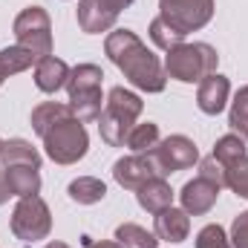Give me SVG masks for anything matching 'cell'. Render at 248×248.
<instances>
[{
  "mask_svg": "<svg viewBox=\"0 0 248 248\" xmlns=\"http://www.w3.org/2000/svg\"><path fill=\"white\" fill-rule=\"evenodd\" d=\"M101 81H104V72L101 66L95 63H78L75 69H69V81H66V90H69V113L78 119V122H95L101 116Z\"/></svg>",
  "mask_w": 248,
  "mask_h": 248,
  "instance_id": "3",
  "label": "cell"
},
{
  "mask_svg": "<svg viewBox=\"0 0 248 248\" xmlns=\"http://www.w3.org/2000/svg\"><path fill=\"white\" fill-rule=\"evenodd\" d=\"M231 127L248 141V87H243L231 101Z\"/></svg>",
  "mask_w": 248,
  "mask_h": 248,
  "instance_id": "27",
  "label": "cell"
},
{
  "mask_svg": "<svg viewBox=\"0 0 248 248\" xmlns=\"http://www.w3.org/2000/svg\"><path fill=\"white\" fill-rule=\"evenodd\" d=\"M225 187H231L237 196L248 199V156L225 168Z\"/></svg>",
  "mask_w": 248,
  "mask_h": 248,
  "instance_id": "26",
  "label": "cell"
},
{
  "mask_svg": "<svg viewBox=\"0 0 248 248\" xmlns=\"http://www.w3.org/2000/svg\"><path fill=\"white\" fill-rule=\"evenodd\" d=\"M156 237L165 240V243H182L187 240V231H190V219H187V211L182 208H165L156 214Z\"/></svg>",
  "mask_w": 248,
  "mask_h": 248,
  "instance_id": "13",
  "label": "cell"
},
{
  "mask_svg": "<svg viewBox=\"0 0 248 248\" xmlns=\"http://www.w3.org/2000/svg\"><path fill=\"white\" fill-rule=\"evenodd\" d=\"M9 196H12V190H9V185H6V173H3V168H0V205H3Z\"/></svg>",
  "mask_w": 248,
  "mask_h": 248,
  "instance_id": "32",
  "label": "cell"
},
{
  "mask_svg": "<svg viewBox=\"0 0 248 248\" xmlns=\"http://www.w3.org/2000/svg\"><path fill=\"white\" fill-rule=\"evenodd\" d=\"M41 139H44L46 156H49L55 165H75L78 159L87 156V147H90L84 122H78L75 116H66V119L58 122L52 130H46Z\"/></svg>",
  "mask_w": 248,
  "mask_h": 248,
  "instance_id": "5",
  "label": "cell"
},
{
  "mask_svg": "<svg viewBox=\"0 0 248 248\" xmlns=\"http://www.w3.org/2000/svg\"><path fill=\"white\" fill-rule=\"evenodd\" d=\"M219 55L214 46L208 44H179L173 49H168L165 58V72L182 84H199L202 78L217 72Z\"/></svg>",
  "mask_w": 248,
  "mask_h": 248,
  "instance_id": "4",
  "label": "cell"
},
{
  "mask_svg": "<svg viewBox=\"0 0 248 248\" xmlns=\"http://www.w3.org/2000/svg\"><path fill=\"white\" fill-rule=\"evenodd\" d=\"M41 168H26V165H17V168H3L6 173V185L12 190V196H35L41 190Z\"/></svg>",
  "mask_w": 248,
  "mask_h": 248,
  "instance_id": "18",
  "label": "cell"
},
{
  "mask_svg": "<svg viewBox=\"0 0 248 248\" xmlns=\"http://www.w3.org/2000/svg\"><path fill=\"white\" fill-rule=\"evenodd\" d=\"M196 248H234L222 225H205L196 237Z\"/></svg>",
  "mask_w": 248,
  "mask_h": 248,
  "instance_id": "28",
  "label": "cell"
},
{
  "mask_svg": "<svg viewBox=\"0 0 248 248\" xmlns=\"http://www.w3.org/2000/svg\"><path fill=\"white\" fill-rule=\"evenodd\" d=\"M211 156L228 168V165H234V162H240V159L246 156V139H243V136H237V133L222 136V139L214 144V153H211Z\"/></svg>",
  "mask_w": 248,
  "mask_h": 248,
  "instance_id": "24",
  "label": "cell"
},
{
  "mask_svg": "<svg viewBox=\"0 0 248 248\" xmlns=\"http://www.w3.org/2000/svg\"><path fill=\"white\" fill-rule=\"evenodd\" d=\"M17 165H26V168H41V156L38 150L23 141V139H9L0 144V168H17Z\"/></svg>",
  "mask_w": 248,
  "mask_h": 248,
  "instance_id": "17",
  "label": "cell"
},
{
  "mask_svg": "<svg viewBox=\"0 0 248 248\" xmlns=\"http://www.w3.org/2000/svg\"><path fill=\"white\" fill-rule=\"evenodd\" d=\"M69 81V66L55 58V55H46L35 63V84L41 93H58L61 87H66Z\"/></svg>",
  "mask_w": 248,
  "mask_h": 248,
  "instance_id": "15",
  "label": "cell"
},
{
  "mask_svg": "<svg viewBox=\"0 0 248 248\" xmlns=\"http://www.w3.org/2000/svg\"><path fill=\"white\" fill-rule=\"evenodd\" d=\"M98 3H101L104 9H110L113 15H119V12H122V9H127V6H130L133 0H98Z\"/></svg>",
  "mask_w": 248,
  "mask_h": 248,
  "instance_id": "31",
  "label": "cell"
},
{
  "mask_svg": "<svg viewBox=\"0 0 248 248\" xmlns=\"http://www.w3.org/2000/svg\"><path fill=\"white\" fill-rule=\"evenodd\" d=\"M228 240H231V246L234 248H248V211L234 219V225H231V237H228Z\"/></svg>",
  "mask_w": 248,
  "mask_h": 248,
  "instance_id": "30",
  "label": "cell"
},
{
  "mask_svg": "<svg viewBox=\"0 0 248 248\" xmlns=\"http://www.w3.org/2000/svg\"><path fill=\"white\" fill-rule=\"evenodd\" d=\"M150 38H153V44L159 46V49H173V46H179V44H185V35L179 32V29H173L168 20H162V17H153V23H150Z\"/></svg>",
  "mask_w": 248,
  "mask_h": 248,
  "instance_id": "25",
  "label": "cell"
},
{
  "mask_svg": "<svg viewBox=\"0 0 248 248\" xmlns=\"http://www.w3.org/2000/svg\"><path fill=\"white\" fill-rule=\"evenodd\" d=\"M159 17L187 35L214 17V0H159Z\"/></svg>",
  "mask_w": 248,
  "mask_h": 248,
  "instance_id": "8",
  "label": "cell"
},
{
  "mask_svg": "<svg viewBox=\"0 0 248 248\" xmlns=\"http://www.w3.org/2000/svg\"><path fill=\"white\" fill-rule=\"evenodd\" d=\"M0 144H3V141H0Z\"/></svg>",
  "mask_w": 248,
  "mask_h": 248,
  "instance_id": "35",
  "label": "cell"
},
{
  "mask_svg": "<svg viewBox=\"0 0 248 248\" xmlns=\"http://www.w3.org/2000/svg\"><path fill=\"white\" fill-rule=\"evenodd\" d=\"M104 52L107 58L116 63L119 69L124 72V78L144 90V93H162L165 84H168V72L165 66L159 63V58L139 41L136 32L130 29H116L107 35L104 41Z\"/></svg>",
  "mask_w": 248,
  "mask_h": 248,
  "instance_id": "1",
  "label": "cell"
},
{
  "mask_svg": "<svg viewBox=\"0 0 248 248\" xmlns=\"http://www.w3.org/2000/svg\"><path fill=\"white\" fill-rule=\"evenodd\" d=\"M116 17L110 9H104L98 0H81L78 3V26L87 32V35H98V32H107L116 26Z\"/></svg>",
  "mask_w": 248,
  "mask_h": 248,
  "instance_id": "16",
  "label": "cell"
},
{
  "mask_svg": "<svg viewBox=\"0 0 248 248\" xmlns=\"http://www.w3.org/2000/svg\"><path fill=\"white\" fill-rule=\"evenodd\" d=\"M156 144H159V124H153V122L136 124L130 130V136H127V147L133 153H150Z\"/></svg>",
  "mask_w": 248,
  "mask_h": 248,
  "instance_id": "23",
  "label": "cell"
},
{
  "mask_svg": "<svg viewBox=\"0 0 248 248\" xmlns=\"http://www.w3.org/2000/svg\"><path fill=\"white\" fill-rule=\"evenodd\" d=\"M32 63H38V58L29 49H23V46H6V49H0V78L6 81L9 75H17V72L29 69Z\"/></svg>",
  "mask_w": 248,
  "mask_h": 248,
  "instance_id": "22",
  "label": "cell"
},
{
  "mask_svg": "<svg viewBox=\"0 0 248 248\" xmlns=\"http://www.w3.org/2000/svg\"><path fill=\"white\" fill-rule=\"evenodd\" d=\"M116 243L122 248H156L159 246V237L150 234L147 228L136 225V222H122L116 228Z\"/></svg>",
  "mask_w": 248,
  "mask_h": 248,
  "instance_id": "21",
  "label": "cell"
},
{
  "mask_svg": "<svg viewBox=\"0 0 248 248\" xmlns=\"http://www.w3.org/2000/svg\"><path fill=\"white\" fill-rule=\"evenodd\" d=\"M136 199H139V205L147 214H159V211H165V208L173 205V190L165 182V176H153L141 187H136Z\"/></svg>",
  "mask_w": 248,
  "mask_h": 248,
  "instance_id": "14",
  "label": "cell"
},
{
  "mask_svg": "<svg viewBox=\"0 0 248 248\" xmlns=\"http://www.w3.org/2000/svg\"><path fill=\"white\" fill-rule=\"evenodd\" d=\"M182 208H185L187 214H193V217H202V214H208L214 205H217V196H219V187L211 185L208 179H202V176H196L193 182H187L182 187Z\"/></svg>",
  "mask_w": 248,
  "mask_h": 248,
  "instance_id": "12",
  "label": "cell"
},
{
  "mask_svg": "<svg viewBox=\"0 0 248 248\" xmlns=\"http://www.w3.org/2000/svg\"><path fill=\"white\" fill-rule=\"evenodd\" d=\"M156 168H159V176H170L176 170H187L199 162V150L196 144L187 139V136H168L165 141H159L153 150H150Z\"/></svg>",
  "mask_w": 248,
  "mask_h": 248,
  "instance_id": "9",
  "label": "cell"
},
{
  "mask_svg": "<svg viewBox=\"0 0 248 248\" xmlns=\"http://www.w3.org/2000/svg\"><path fill=\"white\" fill-rule=\"evenodd\" d=\"M66 116H72V113H69V104L44 101V104H38V107L32 110V127H35L38 136H44L46 130H52L58 122H63Z\"/></svg>",
  "mask_w": 248,
  "mask_h": 248,
  "instance_id": "20",
  "label": "cell"
},
{
  "mask_svg": "<svg viewBox=\"0 0 248 248\" xmlns=\"http://www.w3.org/2000/svg\"><path fill=\"white\" fill-rule=\"evenodd\" d=\"M228 93H231L228 78L219 75V72H214V75H208V78L199 81L196 104H199V110H202L205 116H217V113L225 110V104H228Z\"/></svg>",
  "mask_w": 248,
  "mask_h": 248,
  "instance_id": "11",
  "label": "cell"
},
{
  "mask_svg": "<svg viewBox=\"0 0 248 248\" xmlns=\"http://www.w3.org/2000/svg\"><path fill=\"white\" fill-rule=\"evenodd\" d=\"M66 193H69V199L78 202V205H95V202H101V199L107 196V185H104L101 179H95V176H81V179L69 182Z\"/></svg>",
  "mask_w": 248,
  "mask_h": 248,
  "instance_id": "19",
  "label": "cell"
},
{
  "mask_svg": "<svg viewBox=\"0 0 248 248\" xmlns=\"http://www.w3.org/2000/svg\"><path fill=\"white\" fill-rule=\"evenodd\" d=\"M113 176H116V182L122 187L136 190V187L144 185L147 179L159 176V168H156L150 153H133V156H124V159H119L113 165Z\"/></svg>",
  "mask_w": 248,
  "mask_h": 248,
  "instance_id": "10",
  "label": "cell"
},
{
  "mask_svg": "<svg viewBox=\"0 0 248 248\" xmlns=\"http://www.w3.org/2000/svg\"><path fill=\"white\" fill-rule=\"evenodd\" d=\"M141 110H144V101L136 93H130L124 87H113L110 95H107V101H104V110L98 116V133H101V139L110 147H124L130 130L136 127V119L141 116Z\"/></svg>",
  "mask_w": 248,
  "mask_h": 248,
  "instance_id": "2",
  "label": "cell"
},
{
  "mask_svg": "<svg viewBox=\"0 0 248 248\" xmlns=\"http://www.w3.org/2000/svg\"><path fill=\"white\" fill-rule=\"evenodd\" d=\"M52 231V214L49 205L35 193V196H20L15 211H12V234L23 243H38L46 240Z\"/></svg>",
  "mask_w": 248,
  "mask_h": 248,
  "instance_id": "6",
  "label": "cell"
},
{
  "mask_svg": "<svg viewBox=\"0 0 248 248\" xmlns=\"http://www.w3.org/2000/svg\"><path fill=\"white\" fill-rule=\"evenodd\" d=\"M84 246L87 248H122L119 243H93L90 237H84Z\"/></svg>",
  "mask_w": 248,
  "mask_h": 248,
  "instance_id": "33",
  "label": "cell"
},
{
  "mask_svg": "<svg viewBox=\"0 0 248 248\" xmlns=\"http://www.w3.org/2000/svg\"><path fill=\"white\" fill-rule=\"evenodd\" d=\"M199 176L202 179H208L211 185H217L219 190L225 187V165L222 162H217L214 156H208V159H202L199 162Z\"/></svg>",
  "mask_w": 248,
  "mask_h": 248,
  "instance_id": "29",
  "label": "cell"
},
{
  "mask_svg": "<svg viewBox=\"0 0 248 248\" xmlns=\"http://www.w3.org/2000/svg\"><path fill=\"white\" fill-rule=\"evenodd\" d=\"M46 248H69V246H66V243H49Z\"/></svg>",
  "mask_w": 248,
  "mask_h": 248,
  "instance_id": "34",
  "label": "cell"
},
{
  "mask_svg": "<svg viewBox=\"0 0 248 248\" xmlns=\"http://www.w3.org/2000/svg\"><path fill=\"white\" fill-rule=\"evenodd\" d=\"M15 38H17V46L29 49L38 61L52 55V23H49V15L41 6H26L15 17Z\"/></svg>",
  "mask_w": 248,
  "mask_h": 248,
  "instance_id": "7",
  "label": "cell"
}]
</instances>
